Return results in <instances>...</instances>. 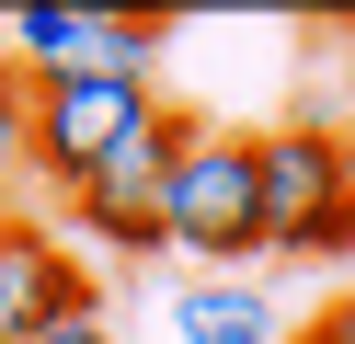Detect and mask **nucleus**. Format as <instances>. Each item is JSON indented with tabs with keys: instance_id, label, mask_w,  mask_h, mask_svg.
<instances>
[{
	"instance_id": "obj_11",
	"label": "nucleus",
	"mask_w": 355,
	"mask_h": 344,
	"mask_svg": "<svg viewBox=\"0 0 355 344\" xmlns=\"http://www.w3.org/2000/svg\"><path fill=\"white\" fill-rule=\"evenodd\" d=\"M332 161H344V206H355V126H332Z\"/></svg>"
},
{
	"instance_id": "obj_9",
	"label": "nucleus",
	"mask_w": 355,
	"mask_h": 344,
	"mask_svg": "<svg viewBox=\"0 0 355 344\" xmlns=\"http://www.w3.org/2000/svg\"><path fill=\"white\" fill-rule=\"evenodd\" d=\"M35 344H115V321H103V298H92V310H69V321H46V333H35Z\"/></svg>"
},
{
	"instance_id": "obj_3",
	"label": "nucleus",
	"mask_w": 355,
	"mask_h": 344,
	"mask_svg": "<svg viewBox=\"0 0 355 344\" xmlns=\"http://www.w3.org/2000/svg\"><path fill=\"white\" fill-rule=\"evenodd\" d=\"M149 115H161L149 81H35V149H24V172H46L58 195H80Z\"/></svg>"
},
{
	"instance_id": "obj_2",
	"label": "nucleus",
	"mask_w": 355,
	"mask_h": 344,
	"mask_svg": "<svg viewBox=\"0 0 355 344\" xmlns=\"http://www.w3.org/2000/svg\"><path fill=\"white\" fill-rule=\"evenodd\" d=\"M252 218L263 252L286 264H321V252H355V206H344V161H332V126H263L252 138Z\"/></svg>"
},
{
	"instance_id": "obj_6",
	"label": "nucleus",
	"mask_w": 355,
	"mask_h": 344,
	"mask_svg": "<svg viewBox=\"0 0 355 344\" xmlns=\"http://www.w3.org/2000/svg\"><path fill=\"white\" fill-rule=\"evenodd\" d=\"M69 310H92V275H80L46 229L0 218V344H35L46 321H69Z\"/></svg>"
},
{
	"instance_id": "obj_1",
	"label": "nucleus",
	"mask_w": 355,
	"mask_h": 344,
	"mask_svg": "<svg viewBox=\"0 0 355 344\" xmlns=\"http://www.w3.org/2000/svg\"><path fill=\"white\" fill-rule=\"evenodd\" d=\"M161 241L207 252V264H241V252H263V218H252V138H241V126L172 115V172H161Z\"/></svg>"
},
{
	"instance_id": "obj_8",
	"label": "nucleus",
	"mask_w": 355,
	"mask_h": 344,
	"mask_svg": "<svg viewBox=\"0 0 355 344\" xmlns=\"http://www.w3.org/2000/svg\"><path fill=\"white\" fill-rule=\"evenodd\" d=\"M24 149H35V81L0 58V183L24 172Z\"/></svg>"
},
{
	"instance_id": "obj_7",
	"label": "nucleus",
	"mask_w": 355,
	"mask_h": 344,
	"mask_svg": "<svg viewBox=\"0 0 355 344\" xmlns=\"http://www.w3.org/2000/svg\"><path fill=\"white\" fill-rule=\"evenodd\" d=\"M172 333L184 344H275V310H263L252 287H230V275H207V287H184Z\"/></svg>"
},
{
	"instance_id": "obj_10",
	"label": "nucleus",
	"mask_w": 355,
	"mask_h": 344,
	"mask_svg": "<svg viewBox=\"0 0 355 344\" xmlns=\"http://www.w3.org/2000/svg\"><path fill=\"white\" fill-rule=\"evenodd\" d=\"M298 344H355V298H332V310H321V321H309V333H298Z\"/></svg>"
},
{
	"instance_id": "obj_5",
	"label": "nucleus",
	"mask_w": 355,
	"mask_h": 344,
	"mask_svg": "<svg viewBox=\"0 0 355 344\" xmlns=\"http://www.w3.org/2000/svg\"><path fill=\"white\" fill-rule=\"evenodd\" d=\"M161 172H172V104H161V115H149V126L69 195L80 229H92L103 252H161Z\"/></svg>"
},
{
	"instance_id": "obj_12",
	"label": "nucleus",
	"mask_w": 355,
	"mask_h": 344,
	"mask_svg": "<svg viewBox=\"0 0 355 344\" xmlns=\"http://www.w3.org/2000/svg\"><path fill=\"white\" fill-rule=\"evenodd\" d=\"M344 81H355V23H344Z\"/></svg>"
},
{
	"instance_id": "obj_4",
	"label": "nucleus",
	"mask_w": 355,
	"mask_h": 344,
	"mask_svg": "<svg viewBox=\"0 0 355 344\" xmlns=\"http://www.w3.org/2000/svg\"><path fill=\"white\" fill-rule=\"evenodd\" d=\"M161 23L138 12H80V0H24L12 12V69L24 81H149Z\"/></svg>"
}]
</instances>
